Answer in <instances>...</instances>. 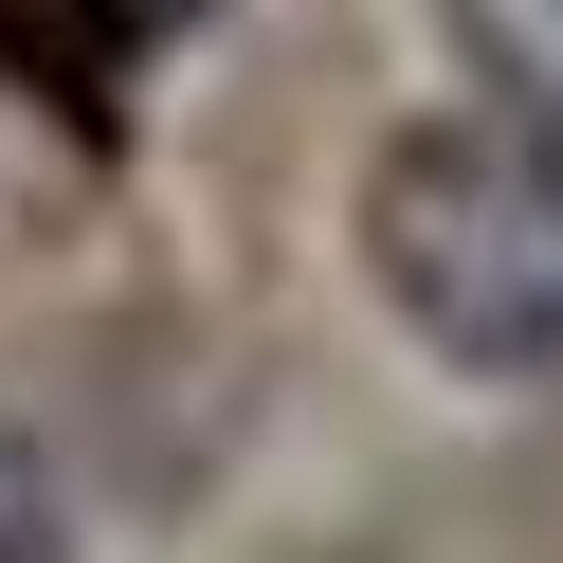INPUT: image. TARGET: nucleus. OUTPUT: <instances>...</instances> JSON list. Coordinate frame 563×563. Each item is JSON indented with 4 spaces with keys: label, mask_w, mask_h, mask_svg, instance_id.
<instances>
[{
    "label": "nucleus",
    "mask_w": 563,
    "mask_h": 563,
    "mask_svg": "<svg viewBox=\"0 0 563 563\" xmlns=\"http://www.w3.org/2000/svg\"><path fill=\"white\" fill-rule=\"evenodd\" d=\"M437 37L473 55V91H490V110L563 128V0H437Z\"/></svg>",
    "instance_id": "obj_2"
},
{
    "label": "nucleus",
    "mask_w": 563,
    "mask_h": 563,
    "mask_svg": "<svg viewBox=\"0 0 563 563\" xmlns=\"http://www.w3.org/2000/svg\"><path fill=\"white\" fill-rule=\"evenodd\" d=\"M345 236H364V291L400 309L418 364H454V382H563V128H527V110H418V128H382Z\"/></svg>",
    "instance_id": "obj_1"
},
{
    "label": "nucleus",
    "mask_w": 563,
    "mask_h": 563,
    "mask_svg": "<svg viewBox=\"0 0 563 563\" xmlns=\"http://www.w3.org/2000/svg\"><path fill=\"white\" fill-rule=\"evenodd\" d=\"M0 563H74V490H55V454L0 418Z\"/></svg>",
    "instance_id": "obj_3"
}]
</instances>
